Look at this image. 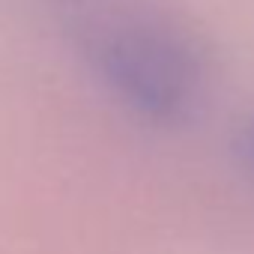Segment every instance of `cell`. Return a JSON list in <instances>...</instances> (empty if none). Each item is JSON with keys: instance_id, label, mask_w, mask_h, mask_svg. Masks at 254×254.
<instances>
[{"instance_id": "6da1fadb", "label": "cell", "mask_w": 254, "mask_h": 254, "mask_svg": "<svg viewBox=\"0 0 254 254\" xmlns=\"http://www.w3.org/2000/svg\"><path fill=\"white\" fill-rule=\"evenodd\" d=\"M84 63L126 111L153 126L191 120L206 93L200 42L156 3L111 33Z\"/></svg>"}, {"instance_id": "3957f363", "label": "cell", "mask_w": 254, "mask_h": 254, "mask_svg": "<svg viewBox=\"0 0 254 254\" xmlns=\"http://www.w3.org/2000/svg\"><path fill=\"white\" fill-rule=\"evenodd\" d=\"M236 150L242 165L248 168V174L254 177V111L239 123V132H236Z\"/></svg>"}, {"instance_id": "7a4b0ae2", "label": "cell", "mask_w": 254, "mask_h": 254, "mask_svg": "<svg viewBox=\"0 0 254 254\" xmlns=\"http://www.w3.org/2000/svg\"><path fill=\"white\" fill-rule=\"evenodd\" d=\"M51 21L87 60L111 33L141 15L153 0H45Z\"/></svg>"}]
</instances>
